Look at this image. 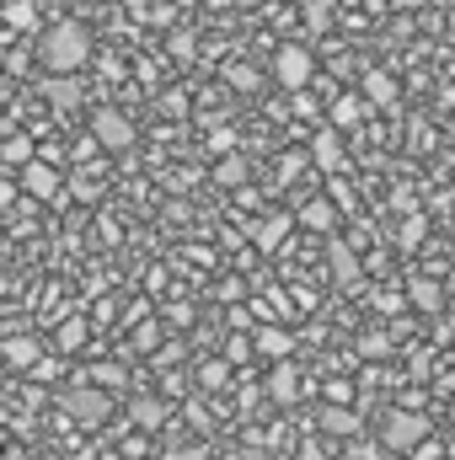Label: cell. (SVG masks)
<instances>
[{"instance_id":"1","label":"cell","mask_w":455,"mask_h":460,"mask_svg":"<svg viewBox=\"0 0 455 460\" xmlns=\"http://www.w3.org/2000/svg\"><path fill=\"white\" fill-rule=\"evenodd\" d=\"M38 65H43V75H81L92 65V32H86V22L59 16L38 38Z\"/></svg>"},{"instance_id":"2","label":"cell","mask_w":455,"mask_h":460,"mask_svg":"<svg viewBox=\"0 0 455 460\" xmlns=\"http://www.w3.org/2000/svg\"><path fill=\"white\" fill-rule=\"evenodd\" d=\"M273 75H279V86L306 92V86L317 81V54H311L306 43H279V49H273Z\"/></svg>"},{"instance_id":"3","label":"cell","mask_w":455,"mask_h":460,"mask_svg":"<svg viewBox=\"0 0 455 460\" xmlns=\"http://www.w3.org/2000/svg\"><path fill=\"white\" fill-rule=\"evenodd\" d=\"M59 407H65L76 423H86V429H103V423L113 418V396H108L103 385H76V391L59 396Z\"/></svg>"},{"instance_id":"4","label":"cell","mask_w":455,"mask_h":460,"mask_svg":"<svg viewBox=\"0 0 455 460\" xmlns=\"http://www.w3.org/2000/svg\"><path fill=\"white\" fill-rule=\"evenodd\" d=\"M429 439V423L418 418V412H391L386 423H380V445L386 450H418Z\"/></svg>"},{"instance_id":"5","label":"cell","mask_w":455,"mask_h":460,"mask_svg":"<svg viewBox=\"0 0 455 460\" xmlns=\"http://www.w3.org/2000/svg\"><path fill=\"white\" fill-rule=\"evenodd\" d=\"M16 188H22L27 199H59V193H65V172H59L54 161H43V155H38V161L22 172V182H16Z\"/></svg>"},{"instance_id":"6","label":"cell","mask_w":455,"mask_h":460,"mask_svg":"<svg viewBox=\"0 0 455 460\" xmlns=\"http://www.w3.org/2000/svg\"><path fill=\"white\" fill-rule=\"evenodd\" d=\"M92 139H97L103 150H129V145H134V123L118 113V108H103V113L92 118Z\"/></svg>"},{"instance_id":"7","label":"cell","mask_w":455,"mask_h":460,"mask_svg":"<svg viewBox=\"0 0 455 460\" xmlns=\"http://www.w3.org/2000/svg\"><path fill=\"white\" fill-rule=\"evenodd\" d=\"M311 161L327 172V177H338L343 166H348V145H343V134L338 128H322L317 139H311Z\"/></svg>"},{"instance_id":"8","label":"cell","mask_w":455,"mask_h":460,"mask_svg":"<svg viewBox=\"0 0 455 460\" xmlns=\"http://www.w3.org/2000/svg\"><path fill=\"white\" fill-rule=\"evenodd\" d=\"M364 113H370V102H364V97H353V92H343V97L327 102V128L348 134V128H359V118H364Z\"/></svg>"},{"instance_id":"9","label":"cell","mask_w":455,"mask_h":460,"mask_svg":"<svg viewBox=\"0 0 455 460\" xmlns=\"http://www.w3.org/2000/svg\"><path fill=\"white\" fill-rule=\"evenodd\" d=\"M0 358H5L11 369H38V364H43V343H38V338H16V332H11V338L0 343Z\"/></svg>"},{"instance_id":"10","label":"cell","mask_w":455,"mask_h":460,"mask_svg":"<svg viewBox=\"0 0 455 460\" xmlns=\"http://www.w3.org/2000/svg\"><path fill=\"white\" fill-rule=\"evenodd\" d=\"M38 92H43L54 108H76V102H81V75H38Z\"/></svg>"},{"instance_id":"11","label":"cell","mask_w":455,"mask_h":460,"mask_svg":"<svg viewBox=\"0 0 455 460\" xmlns=\"http://www.w3.org/2000/svg\"><path fill=\"white\" fill-rule=\"evenodd\" d=\"M364 102H370V108H397V102H402V86H397L386 70H370V75H364Z\"/></svg>"},{"instance_id":"12","label":"cell","mask_w":455,"mask_h":460,"mask_svg":"<svg viewBox=\"0 0 455 460\" xmlns=\"http://www.w3.org/2000/svg\"><path fill=\"white\" fill-rule=\"evenodd\" d=\"M252 343H257L263 358H279V364H290V353H295V338H290L284 327H257V332H252Z\"/></svg>"},{"instance_id":"13","label":"cell","mask_w":455,"mask_h":460,"mask_svg":"<svg viewBox=\"0 0 455 460\" xmlns=\"http://www.w3.org/2000/svg\"><path fill=\"white\" fill-rule=\"evenodd\" d=\"M268 396H273V402H300V369H295V364H279V369L268 375Z\"/></svg>"},{"instance_id":"14","label":"cell","mask_w":455,"mask_h":460,"mask_svg":"<svg viewBox=\"0 0 455 460\" xmlns=\"http://www.w3.org/2000/svg\"><path fill=\"white\" fill-rule=\"evenodd\" d=\"M0 161H5V166H16V172H27V166L38 161V150H32V139H27V134H5Z\"/></svg>"},{"instance_id":"15","label":"cell","mask_w":455,"mask_h":460,"mask_svg":"<svg viewBox=\"0 0 455 460\" xmlns=\"http://www.w3.org/2000/svg\"><path fill=\"white\" fill-rule=\"evenodd\" d=\"M300 226H306V230H322V235H327V230L338 226V204H333V199H317V204H306V209H300Z\"/></svg>"},{"instance_id":"16","label":"cell","mask_w":455,"mask_h":460,"mask_svg":"<svg viewBox=\"0 0 455 460\" xmlns=\"http://www.w3.org/2000/svg\"><path fill=\"white\" fill-rule=\"evenodd\" d=\"M129 418H134L139 429H161V423H166V407H161L156 396H134V402H129Z\"/></svg>"},{"instance_id":"17","label":"cell","mask_w":455,"mask_h":460,"mask_svg":"<svg viewBox=\"0 0 455 460\" xmlns=\"http://www.w3.org/2000/svg\"><path fill=\"white\" fill-rule=\"evenodd\" d=\"M284 230H290L284 215H279V220H263V226H252V246H257V252H279V246H284Z\"/></svg>"},{"instance_id":"18","label":"cell","mask_w":455,"mask_h":460,"mask_svg":"<svg viewBox=\"0 0 455 460\" xmlns=\"http://www.w3.org/2000/svg\"><path fill=\"white\" fill-rule=\"evenodd\" d=\"M5 27L11 32H32L38 27V0H11L5 5Z\"/></svg>"},{"instance_id":"19","label":"cell","mask_w":455,"mask_h":460,"mask_svg":"<svg viewBox=\"0 0 455 460\" xmlns=\"http://www.w3.org/2000/svg\"><path fill=\"white\" fill-rule=\"evenodd\" d=\"M86 332H92L86 316H70V311H65V322H59V353H76V348L86 343Z\"/></svg>"},{"instance_id":"20","label":"cell","mask_w":455,"mask_h":460,"mask_svg":"<svg viewBox=\"0 0 455 460\" xmlns=\"http://www.w3.org/2000/svg\"><path fill=\"white\" fill-rule=\"evenodd\" d=\"M322 429L327 434H359V412L353 407H322Z\"/></svg>"},{"instance_id":"21","label":"cell","mask_w":455,"mask_h":460,"mask_svg":"<svg viewBox=\"0 0 455 460\" xmlns=\"http://www.w3.org/2000/svg\"><path fill=\"white\" fill-rule=\"evenodd\" d=\"M413 305H424V311H440V284L434 279H413Z\"/></svg>"},{"instance_id":"22","label":"cell","mask_w":455,"mask_h":460,"mask_svg":"<svg viewBox=\"0 0 455 460\" xmlns=\"http://www.w3.org/2000/svg\"><path fill=\"white\" fill-rule=\"evenodd\" d=\"M241 177H246V161H241V155H226V161L215 166V182H220V188H241Z\"/></svg>"},{"instance_id":"23","label":"cell","mask_w":455,"mask_h":460,"mask_svg":"<svg viewBox=\"0 0 455 460\" xmlns=\"http://www.w3.org/2000/svg\"><path fill=\"white\" fill-rule=\"evenodd\" d=\"M327 257H333V268H338V279H359V257H353V252H348L343 241H333V252H327Z\"/></svg>"},{"instance_id":"24","label":"cell","mask_w":455,"mask_h":460,"mask_svg":"<svg viewBox=\"0 0 455 460\" xmlns=\"http://www.w3.org/2000/svg\"><path fill=\"white\" fill-rule=\"evenodd\" d=\"M226 81L236 92H257V70L252 65H226Z\"/></svg>"},{"instance_id":"25","label":"cell","mask_w":455,"mask_h":460,"mask_svg":"<svg viewBox=\"0 0 455 460\" xmlns=\"http://www.w3.org/2000/svg\"><path fill=\"white\" fill-rule=\"evenodd\" d=\"M327 199H333L338 209H353V204H359V199H353V188H348L343 177H333V182H327Z\"/></svg>"},{"instance_id":"26","label":"cell","mask_w":455,"mask_h":460,"mask_svg":"<svg viewBox=\"0 0 455 460\" xmlns=\"http://www.w3.org/2000/svg\"><path fill=\"white\" fill-rule=\"evenodd\" d=\"M166 49H172L177 59H193V49H199V43H193V32H172V43H166Z\"/></svg>"},{"instance_id":"27","label":"cell","mask_w":455,"mask_h":460,"mask_svg":"<svg viewBox=\"0 0 455 460\" xmlns=\"http://www.w3.org/2000/svg\"><path fill=\"white\" fill-rule=\"evenodd\" d=\"M364 353H370V358H380V353H391V338H380V332H370V338H364Z\"/></svg>"},{"instance_id":"28","label":"cell","mask_w":455,"mask_h":460,"mask_svg":"<svg viewBox=\"0 0 455 460\" xmlns=\"http://www.w3.org/2000/svg\"><path fill=\"white\" fill-rule=\"evenodd\" d=\"M418 241H424V220H418V215H413V220H407V226H402V246H418Z\"/></svg>"},{"instance_id":"29","label":"cell","mask_w":455,"mask_h":460,"mask_svg":"<svg viewBox=\"0 0 455 460\" xmlns=\"http://www.w3.org/2000/svg\"><path fill=\"white\" fill-rule=\"evenodd\" d=\"M59 369H65V364H59V358H43V364H38V369H32V375H38V380H54V375H59Z\"/></svg>"},{"instance_id":"30","label":"cell","mask_w":455,"mask_h":460,"mask_svg":"<svg viewBox=\"0 0 455 460\" xmlns=\"http://www.w3.org/2000/svg\"><path fill=\"white\" fill-rule=\"evenodd\" d=\"M210 145H215V150H230V145H236V134H230V128H215V134H210Z\"/></svg>"},{"instance_id":"31","label":"cell","mask_w":455,"mask_h":460,"mask_svg":"<svg viewBox=\"0 0 455 460\" xmlns=\"http://www.w3.org/2000/svg\"><path fill=\"white\" fill-rule=\"evenodd\" d=\"M177 460H204V450H183Z\"/></svg>"},{"instance_id":"32","label":"cell","mask_w":455,"mask_h":460,"mask_svg":"<svg viewBox=\"0 0 455 460\" xmlns=\"http://www.w3.org/2000/svg\"><path fill=\"white\" fill-rule=\"evenodd\" d=\"M129 5H134V11H145V5H150V0H129Z\"/></svg>"},{"instance_id":"33","label":"cell","mask_w":455,"mask_h":460,"mask_svg":"<svg viewBox=\"0 0 455 460\" xmlns=\"http://www.w3.org/2000/svg\"><path fill=\"white\" fill-rule=\"evenodd\" d=\"M451 166H455V150H451Z\"/></svg>"}]
</instances>
